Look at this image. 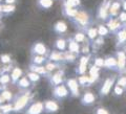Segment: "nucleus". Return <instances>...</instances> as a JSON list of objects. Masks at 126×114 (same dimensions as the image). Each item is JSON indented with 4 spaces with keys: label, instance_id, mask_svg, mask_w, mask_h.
<instances>
[{
    "label": "nucleus",
    "instance_id": "nucleus-1",
    "mask_svg": "<svg viewBox=\"0 0 126 114\" xmlns=\"http://www.w3.org/2000/svg\"><path fill=\"white\" fill-rule=\"evenodd\" d=\"M72 21L79 27L87 28L90 24V16L85 11H78L76 16L72 18Z\"/></svg>",
    "mask_w": 126,
    "mask_h": 114
},
{
    "label": "nucleus",
    "instance_id": "nucleus-2",
    "mask_svg": "<svg viewBox=\"0 0 126 114\" xmlns=\"http://www.w3.org/2000/svg\"><path fill=\"white\" fill-rule=\"evenodd\" d=\"M30 99H31V93H29L27 91H26V93L20 95L15 101V104L13 105V111L20 112L22 109H24L27 106V104H29V101H30Z\"/></svg>",
    "mask_w": 126,
    "mask_h": 114
},
{
    "label": "nucleus",
    "instance_id": "nucleus-3",
    "mask_svg": "<svg viewBox=\"0 0 126 114\" xmlns=\"http://www.w3.org/2000/svg\"><path fill=\"white\" fill-rule=\"evenodd\" d=\"M69 95V91L66 85L60 84L58 86H55V88L53 90V96L56 100H63L65 97H67Z\"/></svg>",
    "mask_w": 126,
    "mask_h": 114
},
{
    "label": "nucleus",
    "instance_id": "nucleus-4",
    "mask_svg": "<svg viewBox=\"0 0 126 114\" xmlns=\"http://www.w3.org/2000/svg\"><path fill=\"white\" fill-rule=\"evenodd\" d=\"M113 83H115V77H108L106 78L105 82L102 84L100 91H99V95L101 97H104L106 95H108L109 92L111 91V88L113 86Z\"/></svg>",
    "mask_w": 126,
    "mask_h": 114
},
{
    "label": "nucleus",
    "instance_id": "nucleus-5",
    "mask_svg": "<svg viewBox=\"0 0 126 114\" xmlns=\"http://www.w3.org/2000/svg\"><path fill=\"white\" fill-rule=\"evenodd\" d=\"M106 27L108 28V30L110 33L117 34L121 28H123V25H122V23L118 20V19L109 17L107 19V22H106Z\"/></svg>",
    "mask_w": 126,
    "mask_h": 114
},
{
    "label": "nucleus",
    "instance_id": "nucleus-6",
    "mask_svg": "<svg viewBox=\"0 0 126 114\" xmlns=\"http://www.w3.org/2000/svg\"><path fill=\"white\" fill-rule=\"evenodd\" d=\"M66 87H67L69 94H72V96L74 97H78L80 95V92H79V84L77 78H68L66 81Z\"/></svg>",
    "mask_w": 126,
    "mask_h": 114
},
{
    "label": "nucleus",
    "instance_id": "nucleus-7",
    "mask_svg": "<svg viewBox=\"0 0 126 114\" xmlns=\"http://www.w3.org/2000/svg\"><path fill=\"white\" fill-rule=\"evenodd\" d=\"M117 62H118L117 71L118 72L124 71L126 67V54L123 50H118L117 51Z\"/></svg>",
    "mask_w": 126,
    "mask_h": 114
},
{
    "label": "nucleus",
    "instance_id": "nucleus-8",
    "mask_svg": "<svg viewBox=\"0 0 126 114\" xmlns=\"http://www.w3.org/2000/svg\"><path fill=\"white\" fill-rule=\"evenodd\" d=\"M44 111V105L42 101H36L32 104L29 108L26 109L25 114H42Z\"/></svg>",
    "mask_w": 126,
    "mask_h": 114
},
{
    "label": "nucleus",
    "instance_id": "nucleus-9",
    "mask_svg": "<svg viewBox=\"0 0 126 114\" xmlns=\"http://www.w3.org/2000/svg\"><path fill=\"white\" fill-rule=\"evenodd\" d=\"M94 101H96V95L90 91H86L83 95H82L80 103L83 106H92Z\"/></svg>",
    "mask_w": 126,
    "mask_h": 114
},
{
    "label": "nucleus",
    "instance_id": "nucleus-10",
    "mask_svg": "<svg viewBox=\"0 0 126 114\" xmlns=\"http://www.w3.org/2000/svg\"><path fill=\"white\" fill-rule=\"evenodd\" d=\"M32 53L38 54V56H45L47 53V48L43 43L37 42L33 45V47H32Z\"/></svg>",
    "mask_w": 126,
    "mask_h": 114
},
{
    "label": "nucleus",
    "instance_id": "nucleus-11",
    "mask_svg": "<svg viewBox=\"0 0 126 114\" xmlns=\"http://www.w3.org/2000/svg\"><path fill=\"white\" fill-rule=\"evenodd\" d=\"M43 105H44V111L48 114L56 113L59 110V105L55 101H45Z\"/></svg>",
    "mask_w": 126,
    "mask_h": 114
},
{
    "label": "nucleus",
    "instance_id": "nucleus-12",
    "mask_svg": "<svg viewBox=\"0 0 126 114\" xmlns=\"http://www.w3.org/2000/svg\"><path fill=\"white\" fill-rule=\"evenodd\" d=\"M121 9V0H115L111 1L108 9V14L109 17H116L117 15H119V11Z\"/></svg>",
    "mask_w": 126,
    "mask_h": 114
},
{
    "label": "nucleus",
    "instance_id": "nucleus-13",
    "mask_svg": "<svg viewBox=\"0 0 126 114\" xmlns=\"http://www.w3.org/2000/svg\"><path fill=\"white\" fill-rule=\"evenodd\" d=\"M64 73L63 71H59V72H56L55 74H50L49 76V83L52 86H58L63 83V81H64Z\"/></svg>",
    "mask_w": 126,
    "mask_h": 114
},
{
    "label": "nucleus",
    "instance_id": "nucleus-14",
    "mask_svg": "<svg viewBox=\"0 0 126 114\" xmlns=\"http://www.w3.org/2000/svg\"><path fill=\"white\" fill-rule=\"evenodd\" d=\"M67 47H68V51L73 52L75 54H77V56H79L81 52V48H80V43H78L74 40L73 38H69L67 40Z\"/></svg>",
    "mask_w": 126,
    "mask_h": 114
},
{
    "label": "nucleus",
    "instance_id": "nucleus-15",
    "mask_svg": "<svg viewBox=\"0 0 126 114\" xmlns=\"http://www.w3.org/2000/svg\"><path fill=\"white\" fill-rule=\"evenodd\" d=\"M117 66H118V62H117V58L109 56L107 58L104 59V66L106 69H111V70H116L117 71Z\"/></svg>",
    "mask_w": 126,
    "mask_h": 114
},
{
    "label": "nucleus",
    "instance_id": "nucleus-16",
    "mask_svg": "<svg viewBox=\"0 0 126 114\" xmlns=\"http://www.w3.org/2000/svg\"><path fill=\"white\" fill-rule=\"evenodd\" d=\"M53 29H54V31L56 34L62 35V34H64L65 31L67 30V25H66V23L63 22V21H58V22H56L54 24Z\"/></svg>",
    "mask_w": 126,
    "mask_h": 114
},
{
    "label": "nucleus",
    "instance_id": "nucleus-17",
    "mask_svg": "<svg viewBox=\"0 0 126 114\" xmlns=\"http://www.w3.org/2000/svg\"><path fill=\"white\" fill-rule=\"evenodd\" d=\"M78 84L82 86V87H88V86H92L94 84V82L92 81V78H90L89 76H85V74H83V76H80L78 78Z\"/></svg>",
    "mask_w": 126,
    "mask_h": 114
},
{
    "label": "nucleus",
    "instance_id": "nucleus-18",
    "mask_svg": "<svg viewBox=\"0 0 126 114\" xmlns=\"http://www.w3.org/2000/svg\"><path fill=\"white\" fill-rule=\"evenodd\" d=\"M30 70L33 72H36L38 74H40V76H46L47 74H48V72H47V70L45 69L44 66L42 65H35V64H32L30 65Z\"/></svg>",
    "mask_w": 126,
    "mask_h": 114
},
{
    "label": "nucleus",
    "instance_id": "nucleus-19",
    "mask_svg": "<svg viewBox=\"0 0 126 114\" xmlns=\"http://www.w3.org/2000/svg\"><path fill=\"white\" fill-rule=\"evenodd\" d=\"M48 61L56 62V63L63 61V52L62 51H58V50H53V51L50 52L49 57H48Z\"/></svg>",
    "mask_w": 126,
    "mask_h": 114
},
{
    "label": "nucleus",
    "instance_id": "nucleus-20",
    "mask_svg": "<svg viewBox=\"0 0 126 114\" xmlns=\"http://www.w3.org/2000/svg\"><path fill=\"white\" fill-rule=\"evenodd\" d=\"M85 35L87 37V40L89 41H94V39L98 37V30H97V27H94V26H89L87 28H85Z\"/></svg>",
    "mask_w": 126,
    "mask_h": 114
},
{
    "label": "nucleus",
    "instance_id": "nucleus-21",
    "mask_svg": "<svg viewBox=\"0 0 126 114\" xmlns=\"http://www.w3.org/2000/svg\"><path fill=\"white\" fill-rule=\"evenodd\" d=\"M54 47L56 48L58 51H65L66 47H67V41L65 40V39H58V40H56V42H55L54 44Z\"/></svg>",
    "mask_w": 126,
    "mask_h": 114
},
{
    "label": "nucleus",
    "instance_id": "nucleus-22",
    "mask_svg": "<svg viewBox=\"0 0 126 114\" xmlns=\"http://www.w3.org/2000/svg\"><path fill=\"white\" fill-rule=\"evenodd\" d=\"M22 76V70L18 67H15L12 69V73H11V81L13 82V84H16L18 82V80Z\"/></svg>",
    "mask_w": 126,
    "mask_h": 114
},
{
    "label": "nucleus",
    "instance_id": "nucleus-23",
    "mask_svg": "<svg viewBox=\"0 0 126 114\" xmlns=\"http://www.w3.org/2000/svg\"><path fill=\"white\" fill-rule=\"evenodd\" d=\"M116 35H117V39H118V44L117 45L120 46V45L125 44L126 43V27L121 28Z\"/></svg>",
    "mask_w": 126,
    "mask_h": 114
},
{
    "label": "nucleus",
    "instance_id": "nucleus-24",
    "mask_svg": "<svg viewBox=\"0 0 126 114\" xmlns=\"http://www.w3.org/2000/svg\"><path fill=\"white\" fill-rule=\"evenodd\" d=\"M77 54H75L73 52L68 51V50H65L63 51V61L64 62H67V63H74L77 59Z\"/></svg>",
    "mask_w": 126,
    "mask_h": 114
},
{
    "label": "nucleus",
    "instance_id": "nucleus-25",
    "mask_svg": "<svg viewBox=\"0 0 126 114\" xmlns=\"http://www.w3.org/2000/svg\"><path fill=\"white\" fill-rule=\"evenodd\" d=\"M78 11L77 9H74V7H64L63 6V10H62V14L66 16V17H68L72 19L73 17H75L76 16V14L78 13Z\"/></svg>",
    "mask_w": 126,
    "mask_h": 114
},
{
    "label": "nucleus",
    "instance_id": "nucleus-26",
    "mask_svg": "<svg viewBox=\"0 0 126 114\" xmlns=\"http://www.w3.org/2000/svg\"><path fill=\"white\" fill-rule=\"evenodd\" d=\"M18 86L20 89H27L31 86V82L30 80L27 78V76H22L18 80Z\"/></svg>",
    "mask_w": 126,
    "mask_h": 114
},
{
    "label": "nucleus",
    "instance_id": "nucleus-27",
    "mask_svg": "<svg viewBox=\"0 0 126 114\" xmlns=\"http://www.w3.org/2000/svg\"><path fill=\"white\" fill-rule=\"evenodd\" d=\"M79 5H81V0H64V2H63L64 7H74V9H76Z\"/></svg>",
    "mask_w": 126,
    "mask_h": 114
},
{
    "label": "nucleus",
    "instance_id": "nucleus-28",
    "mask_svg": "<svg viewBox=\"0 0 126 114\" xmlns=\"http://www.w3.org/2000/svg\"><path fill=\"white\" fill-rule=\"evenodd\" d=\"M97 30H98V36H100V37H106L107 35L109 34V30L108 28L106 27V25L104 24H99L97 27Z\"/></svg>",
    "mask_w": 126,
    "mask_h": 114
},
{
    "label": "nucleus",
    "instance_id": "nucleus-29",
    "mask_svg": "<svg viewBox=\"0 0 126 114\" xmlns=\"http://www.w3.org/2000/svg\"><path fill=\"white\" fill-rule=\"evenodd\" d=\"M73 39L76 42L78 43H82V42H85V41H88L87 40V37H86V35L84 33H82V31H79V33L75 34V36L72 37Z\"/></svg>",
    "mask_w": 126,
    "mask_h": 114
},
{
    "label": "nucleus",
    "instance_id": "nucleus-30",
    "mask_svg": "<svg viewBox=\"0 0 126 114\" xmlns=\"http://www.w3.org/2000/svg\"><path fill=\"white\" fill-rule=\"evenodd\" d=\"M46 61V58L44 56H38V54H34L32 58V63L35 65H42L43 63Z\"/></svg>",
    "mask_w": 126,
    "mask_h": 114
},
{
    "label": "nucleus",
    "instance_id": "nucleus-31",
    "mask_svg": "<svg viewBox=\"0 0 126 114\" xmlns=\"http://www.w3.org/2000/svg\"><path fill=\"white\" fill-rule=\"evenodd\" d=\"M38 5L41 9H49L53 6V0H38Z\"/></svg>",
    "mask_w": 126,
    "mask_h": 114
},
{
    "label": "nucleus",
    "instance_id": "nucleus-32",
    "mask_svg": "<svg viewBox=\"0 0 126 114\" xmlns=\"http://www.w3.org/2000/svg\"><path fill=\"white\" fill-rule=\"evenodd\" d=\"M44 67L47 70V72H52L53 70H55V69H57V68L60 67V65H59L58 63H56V62H50V61H48V62L46 63V65L44 66Z\"/></svg>",
    "mask_w": 126,
    "mask_h": 114
},
{
    "label": "nucleus",
    "instance_id": "nucleus-33",
    "mask_svg": "<svg viewBox=\"0 0 126 114\" xmlns=\"http://www.w3.org/2000/svg\"><path fill=\"white\" fill-rule=\"evenodd\" d=\"M27 78L30 80L31 83H37V82L40 80V74H38L36 72H33V71H31L27 73Z\"/></svg>",
    "mask_w": 126,
    "mask_h": 114
},
{
    "label": "nucleus",
    "instance_id": "nucleus-34",
    "mask_svg": "<svg viewBox=\"0 0 126 114\" xmlns=\"http://www.w3.org/2000/svg\"><path fill=\"white\" fill-rule=\"evenodd\" d=\"M0 111L3 114H10L13 111V105L12 104H6V105H1L0 106Z\"/></svg>",
    "mask_w": 126,
    "mask_h": 114
},
{
    "label": "nucleus",
    "instance_id": "nucleus-35",
    "mask_svg": "<svg viewBox=\"0 0 126 114\" xmlns=\"http://www.w3.org/2000/svg\"><path fill=\"white\" fill-rule=\"evenodd\" d=\"M86 71H87V65L85 64H79V66L76 69V72L79 76H83V74L86 73Z\"/></svg>",
    "mask_w": 126,
    "mask_h": 114
},
{
    "label": "nucleus",
    "instance_id": "nucleus-36",
    "mask_svg": "<svg viewBox=\"0 0 126 114\" xmlns=\"http://www.w3.org/2000/svg\"><path fill=\"white\" fill-rule=\"evenodd\" d=\"M124 92H125V89L120 87V86L116 85L115 87H113V95H115V96H121V95H123Z\"/></svg>",
    "mask_w": 126,
    "mask_h": 114
},
{
    "label": "nucleus",
    "instance_id": "nucleus-37",
    "mask_svg": "<svg viewBox=\"0 0 126 114\" xmlns=\"http://www.w3.org/2000/svg\"><path fill=\"white\" fill-rule=\"evenodd\" d=\"M15 11V6L13 4H5L2 5V13L4 14H11Z\"/></svg>",
    "mask_w": 126,
    "mask_h": 114
},
{
    "label": "nucleus",
    "instance_id": "nucleus-38",
    "mask_svg": "<svg viewBox=\"0 0 126 114\" xmlns=\"http://www.w3.org/2000/svg\"><path fill=\"white\" fill-rule=\"evenodd\" d=\"M100 71V68L97 67L96 65H92L88 69V72H89V76H98Z\"/></svg>",
    "mask_w": 126,
    "mask_h": 114
},
{
    "label": "nucleus",
    "instance_id": "nucleus-39",
    "mask_svg": "<svg viewBox=\"0 0 126 114\" xmlns=\"http://www.w3.org/2000/svg\"><path fill=\"white\" fill-rule=\"evenodd\" d=\"M11 82V76H9V74H2L1 76H0V84H2V85H5V84H9Z\"/></svg>",
    "mask_w": 126,
    "mask_h": 114
},
{
    "label": "nucleus",
    "instance_id": "nucleus-40",
    "mask_svg": "<svg viewBox=\"0 0 126 114\" xmlns=\"http://www.w3.org/2000/svg\"><path fill=\"white\" fill-rule=\"evenodd\" d=\"M93 43H94V47H99V46H101V45L104 44V38L98 36V37L93 41Z\"/></svg>",
    "mask_w": 126,
    "mask_h": 114
},
{
    "label": "nucleus",
    "instance_id": "nucleus-41",
    "mask_svg": "<svg viewBox=\"0 0 126 114\" xmlns=\"http://www.w3.org/2000/svg\"><path fill=\"white\" fill-rule=\"evenodd\" d=\"M118 86H120V87L126 89V76H120L119 80L117 81V84Z\"/></svg>",
    "mask_w": 126,
    "mask_h": 114
},
{
    "label": "nucleus",
    "instance_id": "nucleus-42",
    "mask_svg": "<svg viewBox=\"0 0 126 114\" xmlns=\"http://www.w3.org/2000/svg\"><path fill=\"white\" fill-rule=\"evenodd\" d=\"M94 65H96L97 67H99V68H102L104 66V59L96 58L94 59Z\"/></svg>",
    "mask_w": 126,
    "mask_h": 114
},
{
    "label": "nucleus",
    "instance_id": "nucleus-43",
    "mask_svg": "<svg viewBox=\"0 0 126 114\" xmlns=\"http://www.w3.org/2000/svg\"><path fill=\"white\" fill-rule=\"evenodd\" d=\"M1 96L3 97V99H4L5 101H11L12 99H13V95H12V93L10 92V91H2V93H1Z\"/></svg>",
    "mask_w": 126,
    "mask_h": 114
},
{
    "label": "nucleus",
    "instance_id": "nucleus-44",
    "mask_svg": "<svg viewBox=\"0 0 126 114\" xmlns=\"http://www.w3.org/2000/svg\"><path fill=\"white\" fill-rule=\"evenodd\" d=\"M118 20H119L122 24L126 23V12H124V11L121 12V13L119 14V18H118Z\"/></svg>",
    "mask_w": 126,
    "mask_h": 114
},
{
    "label": "nucleus",
    "instance_id": "nucleus-45",
    "mask_svg": "<svg viewBox=\"0 0 126 114\" xmlns=\"http://www.w3.org/2000/svg\"><path fill=\"white\" fill-rule=\"evenodd\" d=\"M0 59H1V62L4 63V64H9V63H11V57L9 56V54H1Z\"/></svg>",
    "mask_w": 126,
    "mask_h": 114
},
{
    "label": "nucleus",
    "instance_id": "nucleus-46",
    "mask_svg": "<svg viewBox=\"0 0 126 114\" xmlns=\"http://www.w3.org/2000/svg\"><path fill=\"white\" fill-rule=\"evenodd\" d=\"M94 114H109V112L107 111V109H105V108H102V107H99L97 110H96V112H94Z\"/></svg>",
    "mask_w": 126,
    "mask_h": 114
},
{
    "label": "nucleus",
    "instance_id": "nucleus-47",
    "mask_svg": "<svg viewBox=\"0 0 126 114\" xmlns=\"http://www.w3.org/2000/svg\"><path fill=\"white\" fill-rule=\"evenodd\" d=\"M81 52L83 53V54H88L89 53V46L88 45H86V46H84L83 48H82V50H81Z\"/></svg>",
    "mask_w": 126,
    "mask_h": 114
},
{
    "label": "nucleus",
    "instance_id": "nucleus-48",
    "mask_svg": "<svg viewBox=\"0 0 126 114\" xmlns=\"http://www.w3.org/2000/svg\"><path fill=\"white\" fill-rule=\"evenodd\" d=\"M121 6L124 12H126V0H122L121 1Z\"/></svg>",
    "mask_w": 126,
    "mask_h": 114
},
{
    "label": "nucleus",
    "instance_id": "nucleus-49",
    "mask_svg": "<svg viewBox=\"0 0 126 114\" xmlns=\"http://www.w3.org/2000/svg\"><path fill=\"white\" fill-rule=\"evenodd\" d=\"M4 1H5L6 4H14L16 0H4Z\"/></svg>",
    "mask_w": 126,
    "mask_h": 114
},
{
    "label": "nucleus",
    "instance_id": "nucleus-50",
    "mask_svg": "<svg viewBox=\"0 0 126 114\" xmlns=\"http://www.w3.org/2000/svg\"><path fill=\"white\" fill-rule=\"evenodd\" d=\"M123 51L125 52V54H126V45H125V47H124V50H123Z\"/></svg>",
    "mask_w": 126,
    "mask_h": 114
},
{
    "label": "nucleus",
    "instance_id": "nucleus-51",
    "mask_svg": "<svg viewBox=\"0 0 126 114\" xmlns=\"http://www.w3.org/2000/svg\"><path fill=\"white\" fill-rule=\"evenodd\" d=\"M0 1H1V0H0Z\"/></svg>",
    "mask_w": 126,
    "mask_h": 114
},
{
    "label": "nucleus",
    "instance_id": "nucleus-52",
    "mask_svg": "<svg viewBox=\"0 0 126 114\" xmlns=\"http://www.w3.org/2000/svg\"><path fill=\"white\" fill-rule=\"evenodd\" d=\"M0 114H1V113H0Z\"/></svg>",
    "mask_w": 126,
    "mask_h": 114
},
{
    "label": "nucleus",
    "instance_id": "nucleus-53",
    "mask_svg": "<svg viewBox=\"0 0 126 114\" xmlns=\"http://www.w3.org/2000/svg\"><path fill=\"white\" fill-rule=\"evenodd\" d=\"M121 1H122V0H121Z\"/></svg>",
    "mask_w": 126,
    "mask_h": 114
}]
</instances>
